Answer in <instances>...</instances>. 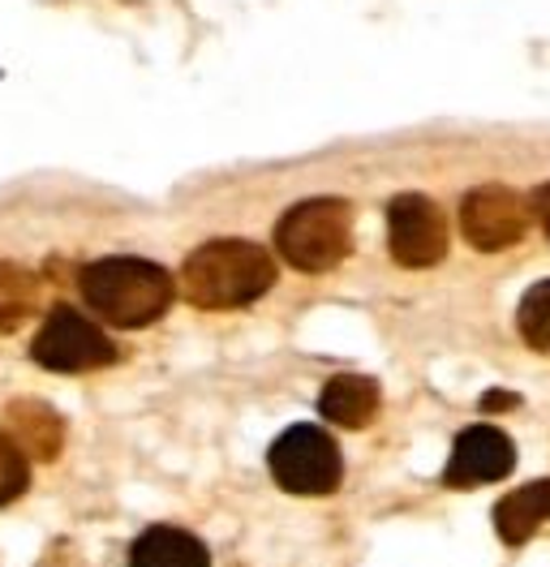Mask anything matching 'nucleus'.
Masks as SVG:
<instances>
[{
	"label": "nucleus",
	"mask_w": 550,
	"mask_h": 567,
	"mask_svg": "<svg viewBox=\"0 0 550 567\" xmlns=\"http://www.w3.org/2000/svg\"><path fill=\"white\" fill-rule=\"evenodd\" d=\"M78 288H82V301L108 327H121V331H138V327L164 319L172 297H176V284L160 262L130 258V254L86 262L78 276Z\"/></svg>",
	"instance_id": "obj_1"
},
{
	"label": "nucleus",
	"mask_w": 550,
	"mask_h": 567,
	"mask_svg": "<svg viewBox=\"0 0 550 567\" xmlns=\"http://www.w3.org/2000/svg\"><path fill=\"white\" fill-rule=\"evenodd\" d=\"M275 284V258L254 241H206L181 267V288L198 310L254 306Z\"/></svg>",
	"instance_id": "obj_2"
},
{
	"label": "nucleus",
	"mask_w": 550,
	"mask_h": 567,
	"mask_svg": "<svg viewBox=\"0 0 550 567\" xmlns=\"http://www.w3.org/2000/svg\"><path fill=\"white\" fill-rule=\"evenodd\" d=\"M275 249L297 271H332L353 249V207L344 198H306L279 215Z\"/></svg>",
	"instance_id": "obj_3"
},
{
	"label": "nucleus",
	"mask_w": 550,
	"mask_h": 567,
	"mask_svg": "<svg viewBox=\"0 0 550 567\" xmlns=\"http://www.w3.org/2000/svg\"><path fill=\"white\" fill-rule=\"evenodd\" d=\"M267 468H272L275 486L288 495H332L344 477L336 439L309 422H297L284 434H275Z\"/></svg>",
	"instance_id": "obj_4"
},
{
	"label": "nucleus",
	"mask_w": 550,
	"mask_h": 567,
	"mask_svg": "<svg viewBox=\"0 0 550 567\" xmlns=\"http://www.w3.org/2000/svg\"><path fill=\"white\" fill-rule=\"evenodd\" d=\"M31 361L52 374H91V370H103L116 361V344L103 336V327L82 319L78 310L57 306L34 331Z\"/></svg>",
	"instance_id": "obj_5"
},
{
	"label": "nucleus",
	"mask_w": 550,
	"mask_h": 567,
	"mask_svg": "<svg viewBox=\"0 0 550 567\" xmlns=\"http://www.w3.org/2000/svg\"><path fill=\"white\" fill-rule=\"evenodd\" d=\"M387 246L400 267H435L447 254V219L426 194H400L387 207Z\"/></svg>",
	"instance_id": "obj_6"
},
{
	"label": "nucleus",
	"mask_w": 550,
	"mask_h": 567,
	"mask_svg": "<svg viewBox=\"0 0 550 567\" xmlns=\"http://www.w3.org/2000/svg\"><path fill=\"white\" fill-rule=\"evenodd\" d=\"M529 212H533V203H524L508 185H481L460 203V228H465L469 246L495 254L524 237Z\"/></svg>",
	"instance_id": "obj_7"
},
{
	"label": "nucleus",
	"mask_w": 550,
	"mask_h": 567,
	"mask_svg": "<svg viewBox=\"0 0 550 567\" xmlns=\"http://www.w3.org/2000/svg\"><path fill=\"white\" fill-rule=\"evenodd\" d=\"M516 468V447L512 439L495 425H469L456 434L451 461L444 468V482L451 491H473L486 482H499Z\"/></svg>",
	"instance_id": "obj_8"
},
{
	"label": "nucleus",
	"mask_w": 550,
	"mask_h": 567,
	"mask_svg": "<svg viewBox=\"0 0 550 567\" xmlns=\"http://www.w3.org/2000/svg\"><path fill=\"white\" fill-rule=\"evenodd\" d=\"M130 567H211L203 537L181 525H151L130 542Z\"/></svg>",
	"instance_id": "obj_9"
},
{
	"label": "nucleus",
	"mask_w": 550,
	"mask_h": 567,
	"mask_svg": "<svg viewBox=\"0 0 550 567\" xmlns=\"http://www.w3.org/2000/svg\"><path fill=\"white\" fill-rule=\"evenodd\" d=\"M378 400H383V391H378L375 379H366V374H336L327 388L318 391V413L332 425L361 430V425L375 422Z\"/></svg>",
	"instance_id": "obj_10"
},
{
	"label": "nucleus",
	"mask_w": 550,
	"mask_h": 567,
	"mask_svg": "<svg viewBox=\"0 0 550 567\" xmlns=\"http://www.w3.org/2000/svg\"><path fill=\"white\" fill-rule=\"evenodd\" d=\"M9 430H13V443L27 447L34 461H52L61 452V439H65V422L43 400L9 404Z\"/></svg>",
	"instance_id": "obj_11"
},
{
	"label": "nucleus",
	"mask_w": 550,
	"mask_h": 567,
	"mask_svg": "<svg viewBox=\"0 0 550 567\" xmlns=\"http://www.w3.org/2000/svg\"><path fill=\"white\" fill-rule=\"evenodd\" d=\"M550 520V498H547V482H533V486H520L512 495L495 507V529L508 546H520L529 542L538 525Z\"/></svg>",
	"instance_id": "obj_12"
},
{
	"label": "nucleus",
	"mask_w": 550,
	"mask_h": 567,
	"mask_svg": "<svg viewBox=\"0 0 550 567\" xmlns=\"http://www.w3.org/2000/svg\"><path fill=\"white\" fill-rule=\"evenodd\" d=\"M39 306V280L34 271L18 262H0V336H13L18 327H27Z\"/></svg>",
	"instance_id": "obj_13"
},
{
	"label": "nucleus",
	"mask_w": 550,
	"mask_h": 567,
	"mask_svg": "<svg viewBox=\"0 0 550 567\" xmlns=\"http://www.w3.org/2000/svg\"><path fill=\"white\" fill-rule=\"evenodd\" d=\"M516 322H520V336L529 349L538 353H550V280L533 284L516 310Z\"/></svg>",
	"instance_id": "obj_14"
},
{
	"label": "nucleus",
	"mask_w": 550,
	"mask_h": 567,
	"mask_svg": "<svg viewBox=\"0 0 550 567\" xmlns=\"http://www.w3.org/2000/svg\"><path fill=\"white\" fill-rule=\"evenodd\" d=\"M31 486V464L22 456V447L13 439L0 434V507H9L18 495H27Z\"/></svg>",
	"instance_id": "obj_15"
},
{
	"label": "nucleus",
	"mask_w": 550,
	"mask_h": 567,
	"mask_svg": "<svg viewBox=\"0 0 550 567\" xmlns=\"http://www.w3.org/2000/svg\"><path fill=\"white\" fill-rule=\"evenodd\" d=\"M512 404H516L512 391H486V395H481V409H486V413H499V409H512Z\"/></svg>",
	"instance_id": "obj_16"
},
{
	"label": "nucleus",
	"mask_w": 550,
	"mask_h": 567,
	"mask_svg": "<svg viewBox=\"0 0 550 567\" xmlns=\"http://www.w3.org/2000/svg\"><path fill=\"white\" fill-rule=\"evenodd\" d=\"M533 215H538V224L547 228V237H550V185H542V189L533 194Z\"/></svg>",
	"instance_id": "obj_17"
},
{
	"label": "nucleus",
	"mask_w": 550,
	"mask_h": 567,
	"mask_svg": "<svg viewBox=\"0 0 550 567\" xmlns=\"http://www.w3.org/2000/svg\"><path fill=\"white\" fill-rule=\"evenodd\" d=\"M547 498H550V482H547Z\"/></svg>",
	"instance_id": "obj_18"
}]
</instances>
